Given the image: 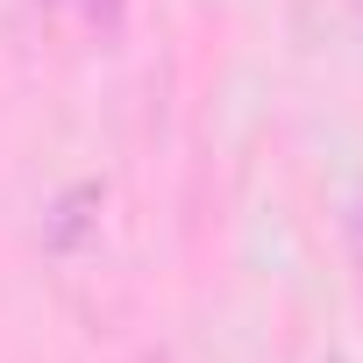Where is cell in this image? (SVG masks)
<instances>
[{"label":"cell","mask_w":363,"mask_h":363,"mask_svg":"<svg viewBox=\"0 0 363 363\" xmlns=\"http://www.w3.org/2000/svg\"><path fill=\"white\" fill-rule=\"evenodd\" d=\"M121 8H128V0H79V15H86L93 29H114V22H121Z\"/></svg>","instance_id":"cell-1"}]
</instances>
